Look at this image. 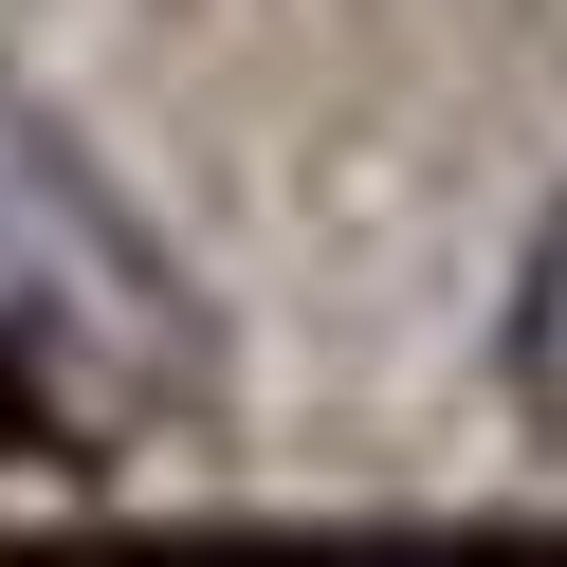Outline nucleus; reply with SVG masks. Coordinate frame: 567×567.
<instances>
[{"instance_id":"1","label":"nucleus","mask_w":567,"mask_h":567,"mask_svg":"<svg viewBox=\"0 0 567 567\" xmlns=\"http://www.w3.org/2000/svg\"><path fill=\"white\" fill-rule=\"evenodd\" d=\"M0 293L38 311L55 348L128 367V384H202L220 367V330H202L184 257L147 238V202H128L111 165L74 147V111L19 92V74H0Z\"/></svg>"},{"instance_id":"2","label":"nucleus","mask_w":567,"mask_h":567,"mask_svg":"<svg viewBox=\"0 0 567 567\" xmlns=\"http://www.w3.org/2000/svg\"><path fill=\"white\" fill-rule=\"evenodd\" d=\"M494 384H513V421L567 457V202L530 220V257H513V311H494Z\"/></svg>"}]
</instances>
